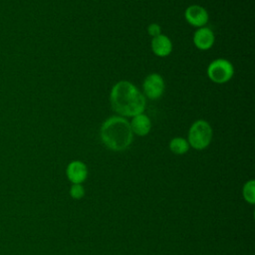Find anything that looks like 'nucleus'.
I'll list each match as a JSON object with an SVG mask.
<instances>
[{
	"mask_svg": "<svg viewBox=\"0 0 255 255\" xmlns=\"http://www.w3.org/2000/svg\"><path fill=\"white\" fill-rule=\"evenodd\" d=\"M184 17L189 25L196 28L204 27L209 19L207 10L197 4L188 6L184 11Z\"/></svg>",
	"mask_w": 255,
	"mask_h": 255,
	"instance_id": "423d86ee",
	"label": "nucleus"
},
{
	"mask_svg": "<svg viewBox=\"0 0 255 255\" xmlns=\"http://www.w3.org/2000/svg\"><path fill=\"white\" fill-rule=\"evenodd\" d=\"M215 42L213 31L208 27H200L193 34V44L201 51L209 50Z\"/></svg>",
	"mask_w": 255,
	"mask_h": 255,
	"instance_id": "0eeeda50",
	"label": "nucleus"
},
{
	"mask_svg": "<svg viewBox=\"0 0 255 255\" xmlns=\"http://www.w3.org/2000/svg\"><path fill=\"white\" fill-rule=\"evenodd\" d=\"M151 51L157 57H166L172 51V43L171 40L164 34H160L151 39L150 43Z\"/></svg>",
	"mask_w": 255,
	"mask_h": 255,
	"instance_id": "6e6552de",
	"label": "nucleus"
},
{
	"mask_svg": "<svg viewBox=\"0 0 255 255\" xmlns=\"http://www.w3.org/2000/svg\"><path fill=\"white\" fill-rule=\"evenodd\" d=\"M212 136L213 131L210 124L204 120H197L189 128L187 141L189 146L201 150L210 144Z\"/></svg>",
	"mask_w": 255,
	"mask_h": 255,
	"instance_id": "7ed1b4c3",
	"label": "nucleus"
},
{
	"mask_svg": "<svg viewBox=\"0 0 255 255\" xmlns=\"http://www.w3.org/2000/svg\"><path fill=\"white\" fill-rule=\"evenodd\" d=\"M84 193H85V190H84V187L81 185V183H74L70 189V194L75 199L82 198L84 196Z\"/></svg>",
	"mask_w": 255,
	"mask_h": 255,
	"instance_id": "ddd939ff",
	"label": "nucleus"
},
{
	"mask_svg": "<svg viewBox=\"0 0 255 255\" xmlns=\"http://www.w3.org/2000/svg\"><path fill=\"white\" fill-rule=\"evenodd\" d=\"M129 126L132 133L139 136H144L148 134L151 129V121L148 116L141 113L131 118Z\"/></svg>",
	"mask_w": 255,
	"mask_h": 255,
	"instance_id": "1a4fd4ad",
	"label": "nucleus"
},
{
	"mask_svg": "<svg viewBox=\"0 0 255 255\" xmlns=\"http://www.w3.org/2000/svg\"><path fill=\"white\" fill-rule=\"evenodd\" d=\"M67 176L73 183H82L88 175V169L84 162L80 160H74L67 166Z\"/></svg>",
	"mask_w": 255,
	"mask_h": 255,
	"instance_id": "9d476101",
	"label": "nucleus"
},
{
	"mask_svg": "<svg viewBox=\"0 0 255 255\" xmlns=\"http://www.w3.org/2000/svg\"><path fill=\"white\" fill-rule=\"evenodd\" d=\"M233 75V65L223 58L213 60L207 67V77L215 84H225L231 80Z\"/></svg>",
	"mask_w": 255,
	"mask_h": 255,
	"instance_id": "20e7f679",
	"label": "nucleus"
},
{
	"mask_svg": "<svg viewBox=\"0 0 255 255\" xmlns=\"http://www.w3.org/2000/svg\"><path fill=\"white\" fill-rule=\"evenodd\" d=\"M254 187H255V181L254 180L247 181L245 183L244 187H243V196H244L245 200L248 201L251 204H253L255 202Z\"/></svg>",
	"mask_w": 255,
	"mask_h": 255,
	"instance_id": "f8f14e48",
	"label": "nucleus"
},
{
	"mask_svg": "<svg viewBox=\"0 0 255 255\" xmlns=\"http://www.w3.org/2000/svg\"><path fill=\"white\" fill-rule=\"evenodd\" d=\"M110 103L119 116L132 118L143 113L146 101L143 94L132 83L123 80L113 86Z\"/></svg>",
	"mask_w": 255,
	"mask_h": 255,
	"instance_id": "f257e3e1",
	"label": "nucleus"
},
{
	"mask_svg": "<svg viewBox=\"0 0 255 255\" xmlns=\"http://www.w3.org/2000/svg\"><path fill=\"white\" fill-rule=\"evenodd\" d=\"M147 34L150 37H156L161 34V27L157 23H151L147 26Z\"/></svg>",
	"mask_w": 255,
	"mask_h": 255,
	"instance_id": "4468645a",
	"label": "nucleus"
},
{
	"mask_svg": "<svg viewBox=\"0 0 255 255\" xmlns=\"http://www.w3.org/2000/svg\"><path fill=\"white\" fill-rule=\"evenodd\" d=\"M100 136L103 143L110 149L122 151L132 142L133 133L129 122L121 116L108 118L101 126Z\"/></svg>",
	"mask_w": 255,
	"mask_h": 255,
	"instance_id": "f03ea898",
	"label": "nucleus"
},
{
	"mask_svg": "<svg viewBox=\"0 0 255 255\" xmlns=\"http://www.w3.org/2000/svg\"><path fill=\"white\" fill-rule=\"evenodd\" d=\"M143 94L150 100L159 99L164 92L165 84L161 75L157 73L148 74L142 83Z\"/></svg>",
	"mask_w": 255,
	"mask_h": 255,
	"instance_id": "39448f33",
	"label": "nucleus"
},
{
	"mask_svg": "<svg viewBox=\"0 0 255 255\" xmlns=\"http://www.w3.org/2000/svg\"><path fill=\"white\" fill-rule=\"evenodd\" d=\"M169 149L175 154H184L189 149V143L187 139L181 136H176L169 141Z\"/></svg>",
	"mask_w": 255,
	"mask_h": 255,
	"instance_id": "9b49d317",
	"label": "nucleus"
}]
</instances>
